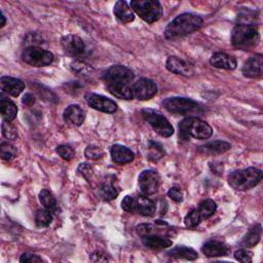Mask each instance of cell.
Returning a JSON list of instances; mask_svg holds the SVG:
<instances>
[{
	"mask_svg": "<svg viewBox=\"0 0 263 263\" xmlns=\"http://www.w3.org/2000/svg\"><path fill=\"white\" fill-rule=\"evenodd\" d=\"M210 168L212 170V172L218 176L222 175L223 174V164L222 163H219V162H214V163H211L210 164Z\"/></svg>",
	"mask_w": 263,
	"mask_h": 263,
	"instance_id": "cell-47",
	"label": "cell"
},
{
	"mask_svg": "<svg viewBox=\"0 0 263 263\" xmlns=\"http://www.w3.org/2000/svg\"><path fill=\"white\" fill-rule=\"evenodd\" d=\"M165 150L163 146L155 141H149L148 143V160L153 162H158L165 157Z\"/></svg>",
	"mask_w": 263,
	"mask_h": 263,
	"instance_id": "cell-30",
	"label": "cell"
},
{
	"mask_svg": "<svg viewBox=\"0 0 263 263\" xmlns=\"http://www.w3.org/2000/svg\"><path fill=\"white\" fill-rule=\"evenodd\" d=\"M40 201L43 204V206L51 211L52 213H56L58 211V203L54 195L49 192L48 190H43L40 194Z\"/></svg>",
	"mask_w": 263,
	"mask_h": 263,
	"instance_id": "cell-29",
	"label": "cell"
},
{
	"mask_svg": "<svg viewBox=\"0 0 263 263\" xmlns=\"http://www.w3.org/2000/svg\"><path fill=\"white\" fill-rule=\"evenodd\" d=\"M261 235H262V228L260 224H256L254 227L248 232V234L245 236L242 245L246 248H253L255 247L260 239H261Z\"/></svg>",
	"mask_w": 263,
	"mask_h": 263,
	"instance_id": "cell-27",
	"label": "cell"
},
{
	"mask_svg": "<svg viewBox=\"0 0 263 263\" xmlns=\"http://www.w3.org/2000/svg\"><path fill=\"white\" fill-rule=\"evenodd\" d=\"M79 172L86 178V179H90V177L92 176V173H93V170L91 168L90 165L88 164H82L79 168Z\"/></svg>",
	"mask_w": 263,
	"mask_h": 263,
	"instance_id": "cell-46",
	"label": "cell"
},
{
	"mask_svg": "<svg viewBox=\"0 0 263 263\" xmlns=\"http://www.w3.org/2000/svg\"><path fill=\"white\" fill-rule=\"evenodd\" d=\"M142 116L160 136L168 138L174 134V128L169 123V121L161 114H158L157 111L145 109L142 111Z\"/></svg>",
	"mask_w": 263,
	"mask_h": 263,
	"instance_id": "cell-8",
	"label": "cell"
},
{
	"mask_svg": "<svg viewBox=\"0 0 263 263\" xmlns=\"http://www.w3.org/2000/svg\"><path fill=\"white\" fill-rule=\"evenodd\" d=\"M23 104H25L26 106H33L34 103H35V98L33 95L31 94H26L24 97H23V100H22Z\"/></svg>",
	"mask_w": 263,
	"mask_h": 263,
	"instance_id": "cell-48",
	"label": "cell"
},
{
	"mask_svg": "<svg viewBox=\"0 0 263 263\" xmlns=\"http://www.w3.org/2000/svg\"><path fill=\"white\" fill-rule=\"evenodd\" d=\"M259 43L260 34L255 25L240 24L232 32V45L239 50H251L257 47Z\"/></svg>",
	"mask_w": 263,
	"mask_h": 263,
	"instance_id": "cell-2",
	"label": "cell"
},
{
	"mask_svg": "<svg viewBox=\"0 0 263 263\" xmlns=\"http://www.w3.org/2000/svg\"><path fill=\"white\" fill-rule=\"evenodd\" d=\"M20 262L22 263H35V262H43L42 257L39 255H35L33 253H24L21 258Z\"/></svg>",
	"mask_w": 263,
	"mask_h": 263,
	"instance_id": "cell-43",
	"label": "cell"
},
{
	"mask_svg": "<svg viewBox=\"0 0 263 263\" xmlns=\"http://www.w3.org/2000/svg\"><path fill=\"white\" fill-rule=\"evenodd\" d=\"M252 252L246 250V249H241V250H238L236 253H235V258L240 261V262H252Z\"/></svg>",
	"mask_w": 263,
	"mask_h": 263,
	"instance_id": "cell-42",
	"label": "cell"
},
{
	"mask_svg": "<svg viewBox=\"0 0 263 263\" xmlns=\"http://www.w3.org/2000/svg\"><path fill=\"white\" fill-rule=\"evenodd\" d=\"M58 155L65 161H71L75 157V152L69 145H60L57 147Z\"/></svg>",
	"mask_w": 263,
	"mask_h": 263,
	"instance_id": "cell-39",
	"label": "cell"
},
{
	"mask_svg": "<svg viewBox=\"0 0 263 263\" xmlns=\"http://www.w3.org/2000/svg\"><path fill=\"white\" fill-rule=\"evenodd\" d=\"M0 111H2L3 119L6 122H10V123L14 121L18 115V108L16 104L10 99L5 98L3 95H2V99H0Z\"/></svg>",
	"mask_w": 263,
	"mask_h": 263,
	"instance_id": "cell-24",
	"label": "cell"
},
{
	"mask_svg": "<svg viewBox=\"0 0 263 263\" xmlns=\"http://www.w3.org/2000/svg\"><path fill=\"white\" fill-rule=\"evenodd\" d=\"M3 135L8 139V140H16L18 138V132L15 126H13L10 122H4L3 126Z\"/></svg>",
	"mask_w": 263,
	"mask_h": 263,
	"instance_id": "cell-38",
	"label": "cell"
},
{
	"mask_svg": "<svg viewBox=\"0 0 263 263\" xmlns=\"http://www.w3.org/2000/svg\"><path fill=\"white\" fill-rule=\"evenodd\" d=\"M86 100L92 108L101 112H105V114H114L118 109V105L115 101L101 95L88 94L86 96Z\"/></svg>",
	"mask_w": 263,
	"mask_h": 263,
	"instance_id": "cell-13",
	"label": "cell"
},
{
	"mask_svg": "<svg viewBox=\"0 0 263 263\" xmlns=\"http://www.w3.org/2000/svg\"><path fill=\"white\" fill-rule=\"evenodd\" d=\"M133 11L146 23L154 24L163 17V7L157 0H133Z\"/></svg>",
	"mask_w": 263,
	"mask_h": 263,
	"instance_id": "cell-5",
	"label": "cell"
},
{
	"mask_svg": "<svg viewBox=\"0 0 263 263\" xmlns=\"http://www.w3.org/2000/svg\"><path fill=\"white\" fill-rule=\"evenodd\" d=\"M232 145L225 141H214L207 143L199 148V153L203 156H217L229 152Z\"/></svg>",
	"mask_w": 263,
	"mask_h": 263,
	"instance_id": "cell-19",
	"label": "cell"
},
{
	"mask_svg": "<svg viewBox=\"0 0 263 263\" xmlns=\"http://www.w3.org/2000/svg\"><path fill=\"white\" fill-rule=\"evenodd\" d=\"M122 208L129 213H137V199L127 196L122 202Z\"/></svg>",
	"mask_w": 263,
	"mask_h": 263,
	"instance_id": "cell-40",
	"label": "cell"
},
{
	"mask_svg": "<svg viewBox=\"0 0 263 263\" xmlns=\"http://www.w3.org/2000/svg\"><path fill=\"white\" fill-rule=\"evenodd\" d=\"M64 52L72 58H82L85 56L87 47L81 37L77 35H66L61 40Z\"/></svg>",
	"mask_w": 263,
	"mask_h": 263,
	"instance_id": "cell-10",
	"label": "cell"
},
{
	"mask_svg": "<svg viewBox=\"0 0 263 263\" xmlns=\"http://www.w3.org/2000/svg\"><path fill=\"white\" fill-rule=\"evenodd\" d=\"M159 230L156 229L152 224H141L137 228V234L143 238L147 236H153V235H160Z\"/></svg>",
	"mask_w": 263,
	"mask_h": 263,
	"instance_id": "cell-37",
	"label": "cell"
},
{
	"mask_svg": "<svg viewBox=\"0 0 263 263\" xmlns=\"http://www.w3.org/2000/svg\"><path fill=\"white\" fill-rule=\"evenodd\" d=\"M91 260L94 262H107L109 260L108 255L103 253L102 251H96L95 253L92 254Z\"/></svg>",
	"mask_w": 263,
	"mask_h": 263,
	"instance_id": "cell-45",
	"label": "cell"
},
{
	"mask_svg": "<svg viewBox=\"0 0 263 263\" xmlns=\"http://www.w3.org/2000/svg\"><path fill=\"white\" fill-rule=\"evenodd\" d=\"M85 111L79 105H70L64 111V122L73 127H80L85 121Z\"/></svg>",
	"mask_w": 263,
	"mask_h": 263,
	"instance_id": "cell-17",
	"label": "cell"
},
{
	"mask_svg": "<svg viewBox=\"0 0 263 263\" xmlns=\"http://www.w3.org/2000/svg\"><path fill=\"white\" fill-rule=\"evenodd\" d=\"M142 243L145 247L152 250H162L172 246V241L168 238L162 237L160 235H153L142 238Z\"/></svg>",
	"mask_w": 263,
	"mask_h": 263,
	"instance_id": "cell-21",
	"label": "cell"
},
{
	"mask_svg": "<svg viewBox=\"0 0 263 263\" xmlns=\"http://www.w3.org/2000/svg\"><path fill=\"white\" fill-rule=\"evenodd\" d=\"M163 105L169 112L174 115L190 117L200 115L203 112L200 104L186 98H169L163 102Z\"/></svg>",
	"mask_w": 263,
	"mask_h": 263,
	"instance_id": "cell-6",
	"label": "cell"
},
{
	"mask_svg": "<svg viewBox=\"0 0 263 263\" xmlns=\"http://www.w3.org/2000/svg\"><path fill=\"white\" fill-rule=\"evenodd\" d=\"M262 179V171L257 168H248L233 172L229 177V183L238 192H246L255 187Z\"/></svg>",
	"mask_w": 263,
	"mask_h": 263,
	"instance_id": "cell-3",
	"label": "cell"
},
{
	"mask_svg": "<svg viewBox=\"0 0 263 263\" xmlns=\"http://www.w3.org/2000/svg\"><path fill=\"white\" fill-rule=\"evenodd\" d=\"M53 222V215L52 212L45 209V210H40L37 211L35 215V223L39 228H48Z\"/></svg>",
	"mask_w": 263,
	"mask_h": 263,
	"instance_id": "cell-32",
	"label": "cell"
},
{
	"mask_svg": "<svg viewBox=\"0 0 263 263\" xmlns=\"http://www.w3.org/2000/svg\"><path fill=\"white\" fill-rule=\"evenodd\" d=\"M168 254L172 257L179 258V259H185V260H196L199 257V254L197 251H195L192 248L184 247V246H178V247L172 249Z\"/></svg>",
	"mask_w": 263,
	"mask_h": 263,
	"instance_id": "cell-28",
	"label": "cell"
},
{
	"mask_svg": "<svg viewBox=\"0 0 263 263\" xmlns=\"http://www.w3.org/2000/svg\"><path fill=\"white\" fill-rule=\"evenodd\" d=\"M111 158L116 164L126 165L134 161L135 155L128 147L117 144L111 147Z\"/></svg>",
	"mask_w": 263,
	"mask_h": 263,
	"instance_id": "cell-16",
	"label": "cell"
},
{
	"mask_svg": "<svg viewBox=\"0 0 263 263\" xmlns=\"http://www.w3.org/2000/svg\"><path fill=\"white\" fill-rule=\"evenodd\" d=\"M85 156L89 160H99L104 156V153L98 146H88L85 152Z\"/></svg>",
	"mask_w": 263,
	"mask_h": 263,
	"instance_id": "cell-41",
	"label": "cell"
},
{
	"mask_svg": "<svg viewBox=\"0 0 263 263\" xmlns=\"http://www.w3.org/2000/svg\"><path fill=\"white\" fill-rule=\"evenodd\" d=\"M71 70L74 73L82 75V77H89V75H91L94 72V69L89 64L80 60L71 63Z\"/></svg>",
	"mask_w": 263,
	"mask_h": 263,
	"instance_id": "cell-33",
	"label": "cell"
},
{
	"mask_svg": "<svg viewBox=\"0 0 263 263\" xmlns=\"http://www.w3.org/2000/svg\"><path fill=\"white\" fill-rule=\"evenodd\" d=\"M157 211V206L154 201L148 199L146 196L137 199V213L142 216H154Z\"/></svg>",
	"mask_w": 263,
	"mask_h": 263,
	"instance_id": "cell-25",
	"label": "cell"
},
{
	"mask_svg": "<svg viewBox=\"0 0 263 263\" xmlns=\"http://www.w3.org/2000/svg\"><path fill=\"white\" fill-rule=\"evenodd\" d=\"M203 19L200 16L185 13L174 19L166 28V39L174 41L199 30L203 26Z\"/></svg>",
	"mask_w": 263,
	"mask_h": 263,
	"instance_id": "cell-1",
	"label": "cell"
},
{
	"mask_svg": "<svg viewBox=\"0 0 263 263\" xmlns=\"http://www.w3.org/2000/svg\"><path fill=\"white\" fill-rule=\"evenodd\" d=\"M0 156L5 161H12L17 157V149L12 144L4 142L0 145Z\"/></svg>",
	"mask_w": 263,
	"mask_h": 263,
	"instance_id": "cell-36",
	"label": "cell"
},
{
	"mask_svg": "<svg viewBox=\"0 0 263 263\" xmlns=\"http://www.w3.org/2000/svg\"><path fill=\"white\" fill-rule=\"evenodd\" d=\"M166 67L170 72L179 75H184V77H191L195 72L192 64L174 56L169 57L166 63Z\"/></svg>",
	"mask_w": 263,
	"mask_h": 263,
	"instance_id": "cell-14",
	"label": "cell"
},
{
	"mask_svg": "<svg viewBox=\"0 0 263 263\" xmlns=\"http://www.w3.org/2000/svg\"><path fill=\"white\" fill-rule=\"evenodd\" d=\"M210 63L215 68L227 69V70H234L238 66L237 60L233 56H230L224 53L214 54L210 59Z\"/></svg>",
	"mask_w": 263,
	"mask_h": 263,
	"instance_id": "cell-20",
	"label": "cell"
},
{
	"mask_svg": "<svg viewBox=\"0 0 263 263\" xmlns=\"http://www.w3.org/2000/svg\"><path fill=\"white\" fill-rule=\"evenodd\" d=\"M3 93L11 95L13 97H18L25 89V84L18 79L11 77H4L0 80Z\"/></svg>",
	"mask_w": 263,
	"mask_h": 263,
	"instance_id": "cell-18",
	"label": "cell"
},
{
	"mask_svg": "<svg viewBox=\"0 0 263 263\" xmlns=\"http://www.w3.org/2000/svg\"><path fill=\"white\" fill-rule=\"evenodd\" d=\"M216 209H217L216 203L212 200H205L199 206V212L202 218L204 219L211 217L216 212Z\"/></svg>",
	"mask_w": 263,
	"mask_h": 263,
	"instance_id": "cell-34",
	"label": "cell"
},
{
	"mask_svg": "<svg viewBox=\"0 0 263 263\" xmlns=\"http://www.w3.org/2000/svg\"><path fill=\"white\" fill-rule=\"evenodd\" d=\"M119 191L116 189V187L112 184H103L100 190H99V196L102 200L106 201V202H110L112 200H115L118 198L119 196Z\"/></svg>",
	"mask_w": 263,
	"mask_h": 263,
	"instance_id": "cell-31",
	"label": "cell"
},
{
	"mask_svg": "<svg viewBox=\"0 0 263 263\" xmlns=\"http://www.w3.org/2000/svg\"><path fill=\"white\" fill-rule=\"evenodd\" d=\"M134 72L122 65L111 66L104 74L107 85H130L134 81Z\"/></svg>",
	"mask_w": 263,
	"mask_h": 263,
	"instance_id": "cell-9",
	"label": "cell"
},
{
	"mask_svg": "<svg viewBox=\"0 0 263 263\" xmlns=\"http://www.w3.org/2000/svg\"><path fill=\"white\" fill-rule=\"evenodd\" d=\"M202 251L207 257H220L225 256L229 253V248L222 242L209 241L203 246Z\"/></svg>",
	"mask_w": 263,
	"mask_h": 263,
	"instance_id": "cell-22",
	"label": "cell"
},
{
	"mask_svg": "<svg viewBox=\"0 0 263 263\" xmlns=\"http://www.w3.org/2000/svg\"><path fill=\"white\" fill-rule=\"evenodd\" d=\"M180 135L184 138L193 137L200 140L209 139L213 134V129L206 122L198 118H187L179 124Z\"/></svg>",
	"mask_w": 263,
	"mask_h": 263,
	"instance_id": "cell-4",
	"label": "cell"
},
{
	"mask_svg": "<svg viewBox=\"0 0 263 263\" xmlns=\"http://www.w3.org/2000/svg\"><path fill=\"white\" fill-rule=\"evenodd\" d=\"M25 63L33 67H45L54 61V55L40 47H28L22 53Z\"/></svg>",
	"mask_w": 263,
	"mask_h": 263,
	"instance_id": "cell-7",
	"label": "cell"
},
{
	"mask_svg": "<svg viewBox=\"0 0 263 263\" xmlns=\"http://www.w3.org/2000/svg\"><path fill=\"white\" fill-rule=\"evenodd\" d=\"M133 89L134 97L140 101H145L152 99L158 93L157 84L148 79H141L135 83Z\"/></svg>",
	"mask_w": 263,
	"mask_h": 263,
	"instance_id": "cell-12",
	"label": "cell"
},
{
	"mask_svg": "<svg viewBox=\"0 0 263 263\" xmlns=\"http://www.w3.org/2000/svg\"><path fill=\"white\" fill-rule=\"evenodd\" d=\"M263 58L261 55H256L250 58L243 66V74L246 78L259 79L262 77Z\"/></svg>",
	"mask_w": 263,
	"mask_h": 263,
	"instance_id": "cell-15",
	"label": "cell"
},
{
	"mask_svg": "<svg viewBox=\"0 0 263 263\" xmlns=\"http://www.w3.org/2000/svg\"><path fill=\"white\" fill-rule=\"evenodd\" d=\"M0 19H2V23H0V27H5V25H6V17H5V15H4V13L2 12L0 13Z\"/></svg>",
	"mask_w": 263,
	"mask_h": 263,
	"instance_id": "cell-49",
	"label": "cell"
},
{
	"mask_svg": "<svg viewBox=\"0 0 263 263\" xmlns=\"http://www.w3.org/2000/svg\"><path fill=\"white\" fill-rule=\"evenodd\" d=\"M160 185V177L156 171L146 170L143 171L139 176V189L140 192L148 197L155 195Z\"/></svg>",
	"mask_w": 263,
	"mask_h": 263,
	"instance_id": "cell-11",
	"label": "cell"
},
{
	"mask_svg": "<svg viewBox=\"0 0 263 263\" xmlns=\"http://www.w3.org/2000/svg\"><path fill=\"white\" fill-rule=\"evenodd\" d=\"M114 13L116 15V17L123 23H131L135 20V15L133 10L129 7V5L126 2H118L115 6L114 9Z\"/></svg>",
	"mask_w": 263,
	"mask_h": 263,
	"instance_id": "cell-23",
	"label": "cell"
},
{
	"mask_svg": "<svg viewBox=\"0 0 263 263\" xmlns=\"http://www.w3.org/2000/svg\"><path fill=\"white\" fill-rule=\"evenodd\" d=\"M201 220H202V216H201L199 210H192L189 214L186 215V217L184 219L185 227L187 229H196L200 224Z\"/></svg>",
	"mask_w": 263,
	"mask_h": 263,
	"instance_id": "cell-35",
	"label": "cell"
},
{
	"mask_svg": "<svg viewBox=\"0 0 263 263\" xmlns=\"http://www.w3.org/2000/svg\"><path fill=\"white\" fill-rule=\"evenodd\" d=\"M107 89L111 95L123 100H131L134 98L133 89L129 85H107Z\"/></svg>",
	"mask_w": 263,
	"mask_h": 263,
	"instance_id": "cell-26",
	"label": "cell"
},
{
	"mask_svg": "<svg viewBox=\"0 0 263 263\" xmlns=\"http://www.w3.org/2000/svg\"><path fill=\"white\" fill-rule=\"evenodd\" d=\"M168 196L176 203H181L183 201V194L179 189H177V187H173V189H171L168 193Z\"/></svg>",
	"mask_w": 263,
	"mask_h": 263,
	"instance_id": "cell-44",
	"label": "cell"
}]
</instances>
